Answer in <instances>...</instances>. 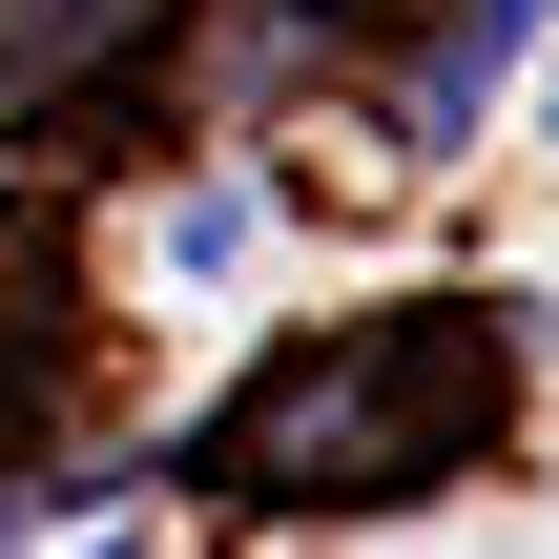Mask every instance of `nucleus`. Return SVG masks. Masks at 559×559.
<instances>
[{
    "mask_svg": "<svg viewBox=\"0 0 559 559\" xmlns=\"http://www.w3.org/2000/svg\"><path fill=\"white\" fill-rule=\"evenodd\" d=\"M519 41H539V0H477V21H456V41H436V62H415V124H477V104H498V62H519Z\"/></svg>",
    "mask_w": 559,
    "mask_h": 559,
    "instance_id": "f257e3e1",
    "label": "nucleus"
}]
</instances>
